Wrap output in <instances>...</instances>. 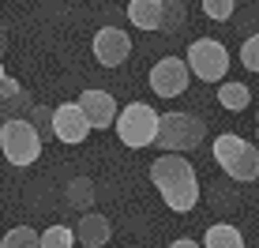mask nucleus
Masks as SVG:
<instances>
[{"instance_id":"9b49d317","label":"nucleus","mask_w":259,"mask_h":248,"mask_svg":"<svg viewBox=\"0 0 259 248\" xmlns=\"http://www.w3.org/2000/svg\"><path fill=\"white\" fill-rule=\"evenodd\" d=\"M75 237H79V244H83V248H105V244H109V237H113V226H109V218H105V215L91 211V215H79Z\"/></svg>"},{"instance_id":"6e6552de","label":"nucleus","mask_w":259,"mask_h":248,"mask_svg":"<svg viewBox=\"0 0 259 248\" xmlns=\"http://www.w3.org/2000/svg\"><path fill=\"white\" fill-rule=\"evenodd\" d=\"M91 49H94V60L102 68H120V64H128V57H132V38H128L124 26H102V30L94 34Z\"/></svg>"},{"instance_id":"0eeeda50","label":"nucleus","mask_w":259,"mask_h":248,"mask_svg":"<svg viewBox=\"0 0 259 248\" xmlns=\"http://www.w3.org/2000/svg\"><path fill=\"white\" fill-rule=\"evenodd\" d=\"M150 91L158 98H181L184 91L192 87V68L184 57H162L154 68H150Z\"/></svg>"},{"instance_id":"1a4fd4ad","label":"nucleus","mask_w":259,"mask_h":248,"mask_svg":"<svg viewBox=\"0 0 259 248\" xmlns=\"http://www.w3.org/2000/svg\"><path fill=\"white\" fill-rule=\"evenodd\" d=\"M87 136H91V120H87L83 105L79 102H60L57 117H53V139H60V143H68V147H79Z\"/></svg>"},{"instance_id":"412c9836","label":"nucleus","mask_w":259,"mask_h":248,"mask_svg":"<svg viewBox=\"0 0 259 248\" xmlns=\"http://www.w3.org/2000/svg\"><path fill=\"white\" fill-rule=\"evenodd\" d=\"M240 64L259 75V34H248L244 38V46H240Z\"/></svg>"},{"instance_id":"7ed1b4c3","label":"nucleus","mask_w":259,"mask_h":248,"mask_svg":"<svg viewBox=\"0 0 259 248\" xmlns=\"http://www.w3.org/2000/svg\"><path fill=\"white\" fill-rule=\"evenodd\" d=\"M117 139L120 147L128 150H147V147H158V132H162V113L147 102H128L117 117Z\"/></svg>"},{"instance_id":"dca6fc26","label":"nucleus","mask_w":259,"mask_h":248,"mask_svg":"<svg viewBox=\"0 0 259 248\" xmlns=\"http://www.w3.org/2000/svg\"><path fill=\"white\" fill-rule=\"evenodd\" d=\"M0 248H41V233L30 226H12L0 237Z\"/></svg>"},{"instance_id":"f8f14e48","label":"nucleus","mask_w":259,"mask_h":248,"mask_svg":"<svg viewBox=\"0 0 259 248\" xmlns=\"http://www.w3.org/2000/svg\"><path fill=\"white\" fill-rule=\"evenodd\" d=\"M128 23L139 30H162L165 23V0H128Z\"/></svg>"},{"instance_id":"9d476101","label":"nucleus","mask_w":259,"mask_h":248,"mask_svg":"<svg viewBox=\"0 0 259 248\" xmlns=\"http://www.w3.org/2000/svg\"><path fill=\"white\" fill-rule=\"evenodd\" d=\"M75 102L83 105V113H87V120H91V128H94V132L117 128L120 109H117V98H113L109 91H102V87H87V91L79 94Z\"/></svg>"},{"instance_id":"39448f33","label":"nucleus","mask_w":259,"mask_h":248,"mask_svg":"<svg viewBox=\"0 0 259 248\" xmlns=\"http://www.w3.org/2000/svg\"><path fill=\"white\" fill-rule=\"evenodd\" d=\"M41 132L34 128L26 117H15V120H4L0 124V150H4L8 166H34L41 158Z\"/></svg>"},{"instance_id":"6ab92c4d","label":"nucleus","mask_w":259,"mask_h":248,"mask_svg":"<svg viewBox=\"0 0 259 248\" xmlns=\"http://www.w3.org/2000/svg\"><path fill=\"white\" fill-rule=\"evenodd\" d=\"M199 8H203V15H207V19L226 23V19H233V12H237V0H199Z\"/></svg>"},{"instance_id":"4468645a","label":"nucleus","mask_w":259,"mask_h":248,"mask_svg":"<svg viewBox=\"0 0 259 248\" xmlns=\"http://www.w3.org/2000/svg\"><path fill=\"white\" fill-rule=\"evenodd\" d=\"M218 105L226 113H244L248 105H252V87L240 83V79H226V83L218 87Z\"/></svg>"},{"instance_id":"a878e982","label":"nucleus","mask_w":259,"mask_h":248,"mask_svg":"<svg viewBox=\"0 0 259 248\" xmlns=\"http://www.w3.org/2000/svg\"><path fill=\"white\" fill-rule=\"evenodd\" d=\"M128 248H136V244H128Z\"/></svg>"},{"instance_id":"393cba45","label":"nucleus","mask_w":259,"mask_h":248,"mask_svg":"<svg viewBox=\"0 0 259 248\" xmlns=\"http://www.w3.org/2000/svg\"><path fill=\"white\" fill-rule=\"evenodd\" d=\"M255 143H259V132H255Z\"/></svg>"},{"instance_id":"4be33fe9","label":"nucleus","mask_w":259,"mask_h":248,"mask_svg":"<svg viewBox=\"0 0 259 248\" xmlns=\"http://www.w3.org/2000/svg\"><path fill=\"white\" fill-rule=\"evenodd\" d=\"M19 94H23V83L8 68H0V102H15Z\"/></svg>"},{"instance_id":"a211bd4d","label":"nucleus","mask_w":259,"mask_h":248,"mask_svg":"<svg viewBox=\"0 0 259 248\" xmlns=\"http://www.w3.org/2000/svg\"><path fill=\"white\" fill-rule=\"evenodd\" d=\"M188 26V4L184 0H165V23H162V34H177Z\"/></svg>"},{"instance_id":"2eb2a0df","label":"nucleus","mask_w":259,"mask_h":248,"mask_svg":"<svg viewBox=\"0 0 259 248\" xmlns=\"http://www.w3.org/2000/svg\"><path fill=\"white\" fill-rule=\"evenodd\" d=\"M203 248H244V233L233 222H214L203 233Z\"/></svg>"},{"instance_id":"5701e85b","label":"nucleus","mask_w":259,"mask_h":248,"mask_svg":"<svg viewBox=\"0 0 259 248\" xmlns=\"http://www.w3.org/2000/svg\"><path fill=\"white\" fill-rule=\"evenodd\" d=\"M169 248H203V241H192V237H177Z\"/></svg>"},{"instance_id":"f3484780","label":"nucleus","mask_w":259,"mask_h":248,"mask_svg":"<svg viewBox=\"0 0 259 248\" xmlns=\"http://www.w3.org/2000/svg\"><path fill=\"white\" fill-rule=\"evenodd\" d=\"M79 237H75V226H49L41 229V248H75Z\"/></svg>"},{"instance_id":"20e7f679","label":"nucleus","mask_w":259,"mask_h":248,"mask_svg":"<svg viewBox=\"0 0 259 248\" xmlns=\"http://www.w3.org/2000/svg\"><path fill=\"white\" fill-rule=\"evenodd\" d=\"M207 139V120L192 109H173L162 113V132H158V150L162 154H188L203 147Z\"/></svg>"},{"instance_id":"f257e3e1","label":"nucleus","mask_w":259,"mask_h":248,"mask_svg":"<svg viewBox=\"0 0 259 248\" xmlns=\"http://www.w3.org/2000/svg\"><path fill=\"white\" fill-rule=\"evenodd\" d=\"M150 181H154L158 196L173 215H188L199 203V173L184 154H158L150 162Z\"/></svg>"},{"instance_id":"aec40b11","label":"nucleus","mask_w":259,"mask_h":248,"mask_svg":"<svg viewBox=\"0 0 259 248\" xmlns=\"http://www.w3.org/2000/svg\"><path fill=\"white\" fill-rule=\"evenodd\" d=\"M53 117H57V109H49V105L38 102V105L30 109V117H26V120H30L34 128L41 132V139H49V136H53Z\"/></svg>"},{"instance_id":"ddd939ff","label":"nucleus","mask_w":259,"mask_h":248,"mask_svg":"<svg viewBox=\"0 0 259 248\" xmlns=\"http://www.w3.org/2000/svg\"><path fill=\"white\" fill-rule=\"evenodd\" d=\"M94 199H98V188H94V181H91L87 173L68 177V184H64V203H68L71 211H79V215H91Z\"/></svg>"},{"instance_id":"b1692460","label":"nucleus","mask_w":259,"mask_h":248,"mask_svg":"<svg viewBox=\"0 0 259 248\" xmlns=\"http://www.w3.org/2000/svg\"><path fill=\"white\" fill-rule=\"evenodd\" d=\"M255 132H259V117H255Z\"/></svg>"},{"instance_id":"f03ea898","label":"nucleus","mask_w":259,"mask_h":248,"mask_svg":"<svg viewBox=\"0 0 259 248\" xmlns=\"http://www.w3.org/2000/svg\"><path fill=\"white\" fill-rule=\"evenodd\" d=\"M210 154H214V162L222 166V173H226L229 181H237V184H252L259 177V143H248L237 132L214 136Z\"/></svg>"},{"instance_id":"423d86ee","label":"nucleus","mask_w":259,"mask_h":248,"mask_svg":"<svg viewBox=\"0 0 259 248\" xmlns=\"http://www.w3.org/2000/svg\"><path fill=\"white\" fill-rule=\"evenodd\" d=\"M184 60H188L192 75L203 79V83H226L229 64H233L229 49L222 46L218 38H195L188 46V53H184Z\"/></svg>"}]
</instances>
